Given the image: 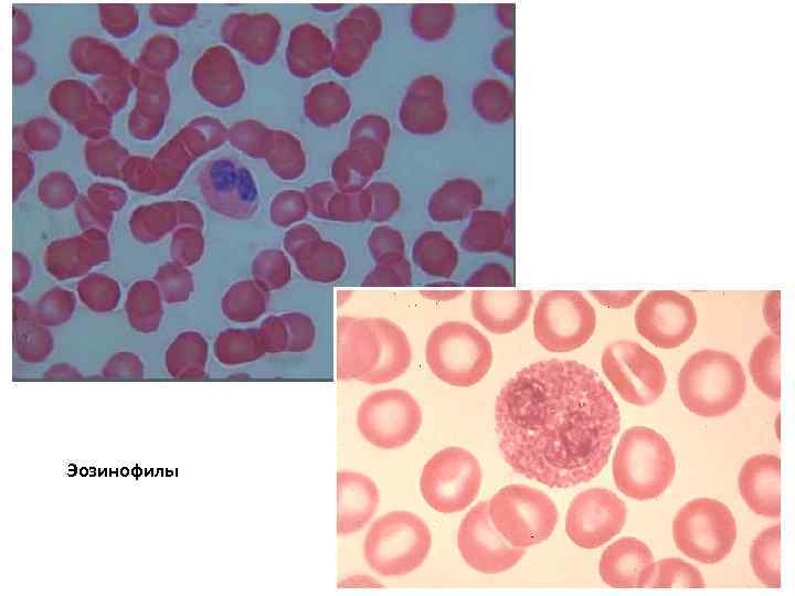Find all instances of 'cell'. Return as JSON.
<instances>
[{
    "label": "cell",
    "instance_id": "obj_1",
    "mask_svg": "<svg viewBox=\"0 0 795 596\" xmlns=\"http://www.w3.org/2000/svg\"><path fill=\"white\" fill-rule=\"evenodd\" d=\"M618 405L598 374L570 360L517 372L496 402L498 444L510 468L550 488L597 477L619 430Z\"/></svg>",
    "mask_w": 795,
    "mask_h": 596
},
{
    "label": "cell",
    "instance_id": "obj_2",
    "mask_svg": "<svg viewBox=\"0 0 795 596\" xmlns=\"http://www.w3.org/2000/svg\"><path fill=\"white\" fill-rule=\"evenodd\" d=\"M746 390L742 365L732 354L704 349L693 353L678 374L685 407L702 417L722 416L738 406Z\"/></svg>",
    "mask_w": 795,
    "mask_h": 596
},
{
    "label": "cell",
    "instance_id": "obj_3",
    "mask_svg": "<svg viewBox=\"0 0 795 596\" xmlns=\"http://www.w3.org/2000/svg\"><path fill=\"white\" fill-rule=\"evenodd\" d=\"M676 472V459L662 435L633 426L619 438L613 457V478L628 498L646 501L661 496Z\"/></svg>",
    "mask_w": 795,
    "mask_h": 596
},
{
    "label": "cell",
    "instance_id": "obj_4",
    "mask_svg": "<svg viewBox=\"0 0 795 596\" xmlns=\"http://www.w3.org/2000/svg\"><path fill=\"white\" fill-rule=\"evenodd\" d=\"M432 535L416 514L396 510L377 519L367 532L363 553L368 566L381 576L415 571L428 555Z\"/></svg>",
    "mask_w": 795,
    "mask_h": 596
},
{
    "label": "cell",
    "instance_id": "obj_5",
    "mask_svg": "<svg viewBox=\"0 0 795 596\" xmlns=\"http://www.w3.org/2000/svg\"><path fill=\"white\" fill-rule=\"evenodd\" d=\"M426 362L433 374L454 386H471L488 373L492 349L488 339L469 323L447 321L430 334Z\"/></svg>",
    "mask_w": 795,
    "mask_h": 596
},
{
    "label": "cell",
    "instance_id": "obj_6",
    "mask_svg": "<svg viewBox=\"0 0 795 596\" xmlns=\"http://www.w3.org/2000/svg\"><path fill=\"white\" fill-rule=\"evenodd\" d=\"M736 533V523L729 507L712 498L687 502L672 522L677 549L703 564H716L727 557L733 549Z\"/></svg>",
    "mask_w": 795,
    "mask_h": 596
},
{
    "label": "cell",
    "instance_id": "obj_7",
    "mask_svg": "<svg viewBox=\"0 0 795 596\" xmlns=\"http://www.w3.org/2000/svg\"><path fill=\"white\" fill-rule=\"evenodd\" d=\"M488 510L498 532L511 545L523 549L548 540L559 519L551 498L526 485L501 488L488 502Z\"/></svg>",
    "mask_w": 795,
    "mask_h": 596
},
{
    "label": "cell",
    "instance_id": "obj_8",
    "mask_svg": "<svg viewBox=\"0 0 795 596\" xmlns=\"http://www.w3.org/2000/svg\"><path fill=\"white\" fill-rule=\"evenodd\" d=\"M481 468L467 449L447 447L433 455L424 465L420 490L435 511L456 513L465 510L478 496Z\"/></svg>",
    "mask_w": 795,
    "mask_h": 596
},
{
    "label": "cell",
    "instance_id": "obj_9",
    "mask_svg": "<svg viewBox=\"0 0 795 596\" xmlns=\"http://www.w3.org/2000/svg\"><path fill=\"white\" fill-rule=\"evenodd\" d=\"M596 326L595 310L576 290L544 292L534 311L538 342L551 352H568L586 343Z\"/></svg>",
    "mask_w": 795,
    "mask_h": 596
},
{
    "label": "cell",
    "instance_id": "obj_10",
    "mask_svg": "<svg viewBox=\"0 0 795 596\" xmlns=\"http://www.w3.org/2000/svg\"><path fill=\"white\" fill-rule=\"evenodd\" d=\"M422 424V409L406 391L389 389L368 395L357 412L360 434L371 445L394 449L406 445Z\"/></svg>",
    "mask_w": 795,
    "mask_h": 596
},
{
    "label": "cell",
    "instance_id": "obj_11",
    "mask_svg": "<svg viewBox=\"0 0 795 596\" xmlns=\"http://www.w3.org/2000/svg\"><path fill=\"white\" fill-rule=\"evenodd\" d=\"M602 370L629 404L650 405L665 391L667 377L661 362L637 342L621 340L608 344L602 354Z\"/></svg>",
    "mask_w": 795,
    "mask_h": 596
},
{
    "label": "cell",
    "instance_id": "obj_12",
    "mask_svg": "<svg viewBox=\"0 0 795 596\" xmlns=\"http://www.w3.org/2000/svg\"><path fill=\"white\" fill-rule=\"evenodd\" d=\"M638 333L657 348L674 349L689 340L697 326L692 301L674 290L649 291L635 311Z\"/></svg>",
    "mask_w": 795,
    "mask_h": 596
},
{
    "label": "cell",
    "instance_id": "obj_13",
    "mask_svg": "<svg viewBox=\"0 0 795 596\" xmlns=\"http://www.w3.org/2000/svg\"><path fill=\"white\" fill-rule=\"evenodd\" d=\"M626 521V505L613 491L586 489L574 497L566 513L569 539L583 549H596L617 535Z\"/></svg>",
    "mask_w": 795,
    "mask_h": 596
},
{
    "label": "cell",
    "instance_id": "obj_14",
    "mask_svg": "<svg viewBox=\"0 0 795 596\" xmlns=\"http://www.w3.org/2000/svg\"><path fill=\"white\" fill-rule=\"evenodd\" d=\"M458 550L465 562L485 574L513 567L524 549L511 545L491 522L488 502H479L464 517L457 534Z\"/></svg>",
    "mask_w": 795,
    "mask_h": 596
},
{
    "label": "cell",
    "instance_id": "obj_15",
    "mask_svg": "<svg viewBox=\"0 0 795 596\" xmlns=\"http://www.w3.org/2000/svg\"><path fill=\"white\" fill-rule=\"evenodd\" d=\"M336 374L341 381L358 380L371 372L380 355V342L371 318L337 319Z\"/></svg>",
    "mask_w": 795,
    "mask_h": 596
},
{
    "label": "cell",
    "instance_id": "obj_16",
    "mask_svg": "<svg viewBox=\"0 0 795 596\" xmlns=\"http://www.w3.org/2000/svg\"><path fill=\"white\" fill-rule=\"evenodd\" d=\"M654 562L650 549L643 541L627 536L618 539L603 551L598 572L611 587H646Z\"/></svg>",
    "mask_w": 795,
    "mask_h": 596
},
{
    "label": "cell",
    "instance_id": "obj_17",
    "mask_svg": "<svg viewBox=\"0 0 795 596\" xmlns=\"http://www.w3.org/2000/svg\"><path fill=\"white\" fill-rule=\"evenodd\" d=\"M780 457L770 454L753 456L742 466L738 479L739 490L754 513L780 518Z\"/></svg>",
    "mask_w": 795,
    "mask_h": 596
},
{
    "label": "cell",
    "instance_id": "obj_18",
    "mask_svg": "<svg viewBox=\"0 0 795 596\" xmlns=\"http://www.w3.org/2000/svg\"><path fill=\"white\" fill-rule=\"evenodd\" d=\"M337 532L348 535L361 530L373 517L380 501L379 489L368 476L342 470L337 473Z\"/></svg>",
    "mask_w": 795,
    "mask_h": 596
},
{
    "label": "cell",
    "instance_id": "obj_19",
    "mask_svg": "<svg viewBox=\"0 0 795 596\" xmlns=\"http://www.w3.org/2000/svg\"><path fill=\"white\" fill-rule=\"evenodd\" d=\"M532 300L530 290H477L471 296V311L488 331L509 333L526 321Z\"/></svg>",
    "mask_w": 795,
    "mask_h": 596
},
{
    "label": "cell",
    "instance_id": "obj_20",
    "mask_svg": "<svg viewBox=\"0 0 795 596\" xmlns=\"http://www.w3.org/2000/svg\"><path fill=\"white\" fill-rule=\"evenodd\" d=\"M380 342L377 365L361 382L383 384L401 376L410 366L412 351L404 331L394 322L379 317L371 318Z\"/></svg>",
    "mask_w": 795,
    "mask_h": 596
},
{
    "label": "cell",
    "instance_id": "obj_21",
    "mask_svg": "<svg viewBox=\"0 0 795 596\" xmlns=\"http://www.w3.org/2000/svg\"><path fill=\"white\" fill-rule=\"evenodd\" d=\"M511 217L494 210L475 211L462 236V246L471 253L513 252Z\"/></svg>",
    "mask_w": 795,
    "mask_h": 596
},
{
    "label": "cell",
    "instance_id": "obj_22",
    "mask_svg": "<svg viewBox=\"0 0 795 596\" xmlns=\"http://www.w3.org/2000/svg\"><path fill=\"white\" fill-rule=\"evenodd\" d=\"M481 200V190L475 182L456 179L446 182L433 193L428 212L435 221H458L477 209Z\"/></svg>",
    "mask_w": 795,
    "mask_h": 596
},
{
    "label": "cell",
    "instance_id": "obj_23",
    "mask_svg": "<svg viewBox=\"0 0 795 596\" xmlns=\"http://www.w3.org/2000/svg\"><path fill=\"white\" fill-rule=\"evenodd\" d=\"M299 273L308 280L333 283L346 270V257L335 244L317 240L294 256Z\"/></svg>",
    "mask_w": 795,
    "mask_h": 596
},
{
    "label": "cell",
    "instance_id": "obj_24",
    "mask_svg": "<svg viewBox=\"0 0 795 596\" xmlns=\"http://www.w3.org/2000/svg\"><path fill=\"white\" fill-rule=\"evenodd\" d=\"M414 263L430 276L448 277L458 264V251L441 232L422 234L413 247Z\"/></svg>",
    "mask_w": 795,
    "mask_h": 596
},
{
    "label": "cell",
    "instance_id": "obj_25",
    "mask_svg": "<svg viewBox=\"0 0 795 596\" xmlns=\"http://www.w3.org/2000/svg\"><path fill=\"white\" fill-rule=\"evenodd\" d=\"M750 562L757 579L766 587H781V524L760 532L752 542Z\"/></svg>",
    "mask_w": 795,
    "mask_h": 596
},
{
    "label": "cell",
    "instance_id": "obj_26",
    "mask_svg": "<svg viewBox=\"0 0 795 596\" xmlns=\"http://www.w3.org/2000/svg\"><path fill=\"white\" fill-rule=\"evenodd\" d=\"M778 336L764 337L754 347L749 362L750 373L757 389L773 401L781 397Z\"/></svg>",
    "mask_w": 795,
    "mask_h": 596
},
{
    "label": "cell",
    "instance_id": "obj_27",
    "mask_svg": "<svg viewBox=\"0 0 795 596\" xmlns=\"http://www.w3.org/2000/svg\"><path fill=\"white\" fill-rule=\"evenodd\" d=\"M268 291L255 281H242L232 287L223 300L225 313L236 321H253L267 309Z\"/></svg>",
    "mask_w": 795,
    "mask_h": 596
},
{
    "label": "cell",
    "instance_id": "obj_28",
    "mask_svg": "<svg viewBox=\"0 0 795 596\" xmlns=\"http://www.w3.org/2000/svg\"><path fill=\"white\" fill-rule=\"evenodd\" d=\"M646 587L649 588H703L706 582L692 564L676 557L655 561Z\"/></svg>",
    "mask_w": 795,
    "mask_h": 596
},
{
    "label": "cell",
    "instance_id": "obj_29",
    "mask_svg": "<svg viewBox=\"0 0 795 596\" xmlns=\"http://www.w3.org/2000/svg\"><path fill=\"white\" fill-rule=\"evenodd\" d=\"M265 353L257 330H232L216 341V354L226 363L253 361Z\"/></svg>",
    "mask_w": 795,
    "mask_h": 596
},
{
    "label": "cell",
    "instance_id": "obj_30",
    "mask_svg": "<svg viewBox=\"0 0 795 596\" xmlns=\"http://www.w3.org/2000/svg\"><path fill=\"white\" fill-rule=\"evenodd\" d=\"M254 281L265 290H278L292 279V267L287 256L280 251H265L253 264Z\"/></svg>",
    "mask_w": 795,
    "mask_h": 596
},
{
    "label": "cell",
    "instance_id": "obj_31",
    "mask_svg": "<svg viewBox=\"0 0 795 596\" xmlns=\"http://www.w3.org/2000/svg\"><path fill=\"white\" fill-rule=\"evenodd\" d=\"M412 284V269L406 258L377 263L363 278L365 287H405Z\"/></svg>",
    "mask_w": 795,
    "mask_h": 596
},
{
    "label": "cell",
    "instance_id": "obj_32",
    "mask_svg": "<svg viewBox=\"0 0 795 596\" xmlns=\"http://www.w3.org/2000/svg\"><path fill=\"white\" fill-rule=\"evenodd\" d=\"M371 214V199L368 191H347L333 195L329 216L341 221H361Z\"/></svg>",
    "mask_w": 795,
    "mask_h": 596
},
{
    "label": "cell",
    "instance_id": "obj_33",
    "mask_svg": "<svg viewBox=\"0 0 795 596\" xmlns=\"http://www.w3.org/2000/svg\"><path fill=\"white\" fill-rule=\"evenodd\" d=\"M288 333L287 352H305L309 350L316 338V327L311 318L303 312L282 313Z\"/></svg>",
    "mask_w": 795,
    "mask_h": 596
},
{
    "label": "cell",
    "instance_id": "obj_34",
    "mask_svg": "<svg viewBox=\"0 0 795 596\" xmlns=\"http://www.w3.org/2000/svg\"><path fill=\"white\" fill-rule=\"evenodd\" d=\"M369 249L375 263L395 260L404 257V241L396 230L381 226L371 233Z\"/></svg>",
    "mask_w": 795,
    "mask_h": 596
},
{
    "label": "cell",
    "instance_id": "obj_35",
    "mask_svg": "<svg viewBox=\"0 0 795 596\" xmlns=\"http://www.w3.org/2000/svg\"><path fill=\"white\" fill-rule=\"evenodd\" d=\"M307 203L305 198L294 191L278 194L272 205V219L280 226H287L303 219L306 214Z\"/></svg>",
    "mask_w": 795,
    "mask_h": 596
},
{
    "label": "cell",
    "instance_id": "obj_36",
    "mask_svg": "<svg viewBox=\"0 0 795 596\" xmlns=\"http://www.w3.org/2000/svg\"><path fill=\"white\" fill-rule=\"evenodd\" d=\"M368 193L371 199L370 217L383 221L391 217L399 209V191L389 183H373Z\"/></svg>",
    "mask_w": 795,
    "mask_h": 596
},
{
    "label": "cell",
    "instance_id": "obj_37",
    "mask_svg": "<svg viewBox=\"0 0 795 596\" xmlns=\"http://www.w3.org/2000/svg\"><path fill=\"white\" fill-rule=\"evenodd\" d=\"M257 331L265 352H287L288 333L282 315L267 317Z\"/></svg>",
    "mask_w": 795,
    "mask_h": 596
},
{
    "label": "cell",
    "instance_id": "obj_38",
    "mask_svg": "<svg viewBox=\"0 0 795 596\" xmlns=\"http://www.w3.org/2000/svg\"><path fill=\"white\" fill-rule=\"evenodd\" d=\"M469 287H511L515 285L509 269L500 263H486L466 280Z\"/></svg>",
    "mask_w": 795,
    "mask_h": 596
},
{
    "label": "cell",
    "instance_id": "obj_39",
    "mask_svg": "<svg viewBox=\"0 0 795 596\" xmlns=\"http://www.w3.org/2000/svg\"><path fill=\"white\" fill-rule=\"evenodd\" d=\"M590 294L608 308H625L642 294L640 290H592Z\"/></svg>",
    "mask_w": 795,
    "mask_h": 596
},
{
    "label": "cell",
    "instance_id": "obj_40",
    "mask_svg": "<svg viewBox=\"0 0 795 596\" xmlns=\"http://www.w3.org/2000/svg\"><path fill=\"white\" fill-rule=\"evenodd\" d=\"M317 240H319V235L310 226H296L286 235L285 247L294 257L300 249Z\"/></svg>",
    "mask_w": 795,
    "mask_h": 596
},
{
    "label": "cell",
    "instance_id": "obj_41",
    "mask_svg": "<svg viewBox=\"0 0 795 596\" xmlns=\"http://www.w3.org/2000/svg\"><path fill=\"white\" fill-rule=\"evenodd\" d=\"M332 188L328 184L314 187L308 194V203L311 211L320 216H329V205L333 198Z\"/></svg>",
    "mask_w": 795,
    "mask_h": 596
},
{
    "label": "cell",
    "instance_id": "obj_42",
    "mask_svg": "<svg viewBox=\"0 0 795 596\" xmlns=\"http://www.w3.org/2000/svg\"><path fill=\"white\" fill-rule=\"evenodd\" d=\"M764 319L773 334H780V291H771L766 295L763 305Z\"/></svg>",
    "mask_w": 795,
    "mask_h": 596
},
{
    "label": "cell",
    "instance_id": "obj_43",
    "mask_svg": "<svg viewBox=\"0 0 795 596\" xmlns=\"http://www.w3.org/2000/svg\"><path fill=\"white\" fill-rule=\"evenodd\" d=\"M463 292H464L463 290H454V289L442 290V289H437V290H424V291H421V295H423L424 297H426L427 299H431V300L448 301V300H452V299H455V298L459 297L460 295H463Z\"/></svg>",
    "mask_w": 795,
    "mask_h": 596
},
{
    "label": "cell",
    "instance_id": "obj_44",
    "mask_svg": "<svg viewBox=\"0 0 795 596\" xmlns=\"http://www.w3.org/2000/svg\"><path fill=\"white\" fill-rule=\"evenodd\" d=\"M430 286H434V287H435V286H442V287H443V286H449V287H451V286H454V287H455V286H458V285L455 284V283H449V281H448V283H435V284H431Z\"/></svg>",
    "mask_w": 795,
    "mask_h": 596
}]
</instances>
